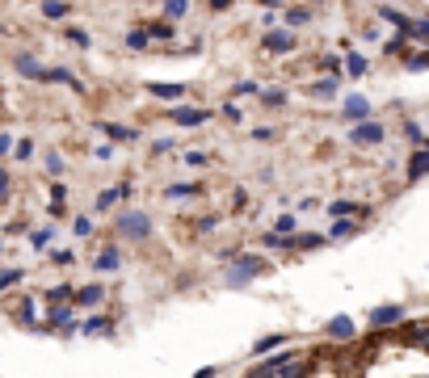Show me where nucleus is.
<instances>
[{"instance_id": "1", "label": "nucleus", "mask_w": 429, "mask_h": 378, "mask_svg": "<svg viewBox=\"0 0 429 378\" xmlns=\"http://www.w3.org/2000/svg\"><path fill=\"white\" fill-rule=\"evenodd\" d=\"M118 236H122V240H147V236H152L147 214H139V210H127L122 219H118Z\"/></svg>"}, {"instance_id": "2", "label": "nucleus", "mask_w": 429, "mask_h": 378, "mask_svg": "<svg viewBox=\"0 0 429 378\" xmlns=\"http://www.w3.org/2000/svg\"><path fill=\"white\" fill-rule=\"evenodd\" d=\"M253 274H261V256H236L228 269V286H244Z\"/></svg>"}, {"instance_id": "3", "label": "nucleus", "mask_w": 429, "mask_h": 378, "mask_svg": "<svg viewBox=\"0 0 429 378\" xmlns=\"http://www.w3.org/2000/svg\"><path fill=\"white\" fill-rule=\"evenodd\" d=\"M349 139H354V143H379V139H383V126H379V122H358V126L349 131Z\"/></svg>"}, {"instance_id": "4", "label": "nucleus", "mask_w": 429, "mask_h": 378, "mask_svg": "<svg viewBox=\"0 0 429 378\" xmlns=\"http://www.w3.org/2000/svg\"><path fill=\"white\" fill-rule=\"evenodd\" d=\"M400 319H404V307H379V311H370L374 328H383V323H400Z\"/></svg>"}, {"instance_id": "5", "label": "nucleus", "mask_w": 429, "mask_h": 378, "mask_svg": "<svg viewBox=\"0 0 429 378\" xmlns=\"http://www.w3.org/2000/svg\"><path fill=\"white\" fill-rule=\"evenodd\" d=\"M329 337H333V341H349V337H354V319H349V315L329 319Z\"/></svg>"}, {"instance_id": "6", "label": "nucleus", "mask_w": 429, "mask_h": 378, "mask_svg": "<svg viewBox=\"0 0 429 378\" xmlns=\"http://www.w3.org/2000/svg\"><path fill=\"white\" fill-rule=\"evenodd\" d=\"M17 72H21V76H30V80H46V68H42L34 55H17Z\"/></svg>"}, {"instance_id": "7", "label": "nucleus", "mask_w": 429, "mask_h": 378, "mask_svg": "<svg viewBox=\"0 0 429 378\" xmlns=\"http://www.w3.org/2000/svg\"><path fill=\"white\" fill-rule=\"evenodd\" d=\"M173 122H181V126H202V122H206V110H190V105H181V110H173Z\"/></svg>"}, {"instance_id": "8", "label": "nucleus", "mask_w": 429, "mask_h": 378, "mask_svg": "<svg viewBox=\"0 0 429 378\" xmlns=\"http://www.w3.org/2000/svg\"><path fill=\"white\" fill-rule=\"evenodd\" d=\"M101 299H105V286H97V282L84 286V290H76V303H80V307H97Z\"/></svg>"}, {"instance_id": "9", "label": "nucleus", "mask_w": 429, "mask_h": 378, "mask_svg": "<svg viewBox=\"0 0 429 378\" xmlns=\"http://www.w3.org/2000/svg\"><path fill=\"white\" fill-rule=\"evenodd\" d=\"M127 193H131V185H114V189H105V193L97 198V210H110V206H114V202H122Z\"/></svg>"}, {"instance_id": "10", "label": "nucleus", "mask_w": 429, "mask_h": 378, "mask_svg": "<svg viewBox=\"0 0 429 378\" xmlns=\"http://www.w3.org/2000/svg\"><path fill=\"white\" fill-rule=\"evenodd\" d=\"M93 265L101 269V274H114V269L122 265V261H118V248H101V256H97Z\"/></svg>"}, {"instance_id": "11", "label": "nucleus", "mask_w": 429, "mask_h": 378, "mask_svg": "<svg viewBox=\"0 0 429 378\" xmlns=\"http://www.w3.org/2000/svg\"><path fill=\"white\" fill-rule=\"evenodd\" d=\"M425 173H429V151H417L412 164H408V181H421Z\"/></svg>"}, {"instance_id": "12", "label": "nucleus", "mask_w": 429, "mask_h": 378, "mask_svg": "<svg viewBox=\"0 0 429 378\" xmlns=\"http://www.w3.org/2000/svg\"><path fill=\"white\" fill-rule=\"evenodd\" d=\"M291 46H295V38H291V34H282V30L265 38V50H291Z\"/></svg>"}, {"instance_id": "13", "label": "nucleus", "mask_w": 429, "mask_h": 378, "mask_svg": "<svg viewBox=\"0 0 429 378\" xmlns=\"http://www.w3.org/2000/svg\"><path fill=\"white\" fill-rule=\"evenodd\" d=\"M198 193H202L198 185H169V189H165V198H173V202H181V198H198Z\"/></svg>"}, {"instance_id": "14", "label": "nucleus", "mask_w": 429, "mask_h": 378, "mask_svg": "<svg viewBox=\"0 0 429 378\" xmlns=\"http://www.w3.org/2000/svg\"><path fill=\"white\" fill-rule=\"evenodd\" d=\"M84 332H89V337H105V332H110V319H101V315L84 319Z\"/></svg>"}, {"instance_id": "15", "label": "nucleus", "mask_w": 429, "mask_h": 378, "mask_svg": "<svg viewBox=\"0 0 429 378\" xmlns=\"http://www.w3.org/2000/svg\"><path fill=\"white\" fill-rule=\"evenodd\" d=\"M152 93H156V97H165V101H177V97L185 93V84H152Z\"/></svg>"}, {"instance_id": "16", "label": "nucleus", "mask_w": 429, "mask_h": 378, "mask_svg": "<svg viewBox=\"0 0 429 378\" xmlns=\"http://www.w3.org/2000/svg\"><path fill=\"white\" fill-rule=\"evenodd\" d=\"M101 131L110 135V139H127V143H131V139H139V135H135L131 126H114V122H101Z\"/></svg>"}, {"instance_id": "17", "label": "nucleus", "mask_w": 429, "mask_h": 378, "mask_svg": "<svg viewBox=\"0 0 429 378\" xmlns=\"http://www.w3.org/2000/svg\"><path fill=\"white\" fill-rule=\"evenodd\" d=\"M354 231H358V223H354V219H337V223H333V240H349Z\"/></svg>"}, {"instance_id": "18", "label": "nucleus", "mask_w": 429, "mask_h": 378, "mask_svg": "<svg viewBox=\"0 0 429 378\" xmlns=\"http://www.w3.org/2000/svg\"><path fill=\"white\" fill-rule=\"evenodd\" d=\"M345 114L349 118H366V97H349L345 101Z\"/></svg>"}, {"instance_id": "19", "label": "nucleus", "mask_w": 429, "mask_h": 378, "mask_svg": "<svg viewBox=\"0 0 429 378\" xmlns=\"http://www.w3.org/2000/svg\"><path fill=\"white\" fill-rule=\"evenodd\" d=\"M46 299L51 303H68V299H76V290L72 286H55V290H46Z\"/></svg>"}, {"instance_id": "20", "label": "nucleus", "mask_w": 429, "mask_h": 378, "mask_svg": "<svg viewBox=\"0 0 429 378\" xmlns=\"http://www.w3.org/2000/svg\"><path fill=\"white\" fill-rule=\"evenodd\" d=\"M278 345H282V337H261L253 349H257V357H261V353H270V349H278Z\"/></svg>"}, {"instance_id": "21", "label": "nucleus", "mask_w": 429, "mask_h": 378, "mask_svg": "<svg viewBox=\"0 0 429 378\" xmlns=\"http://www.w3.org/2000/svg\"><path fill=\"white\" fill-rule=\"evenodd\" d=\"M42 13H46V17H64V13H68V5H64V0H46Z\"/></svg>"}, {"instance_id": "22", "label": "nucleus", "mask_w": 429, "mask_h": 378, "mask_svg": "<svg viewBox=\"0 0 429 378\" xmlns=\"http://www.w3.org/2000/svg\"><path fill=\"white\" fill-rule=\"evenodd\" d=\"M17 282H21V269H5V274H0V290H9Z\"/></svg>"}, {"instance_id": "23", "label": "nucleus", "mask_w": 429, "mask_h": 378, "mask_svg": "<svg viewBox=\"0 0 429 378\" xmlns=\"http://www.w3.org/2000/svg\"><path fill=\"white\" fill-rule=\"evenodd\" d=\"M181 164H190V169H202V164H206V151H185V155H181Z\"/></svg>"}, {"instance_id": "24", "label": "nucleus", "mask_w": 429, "mask_h": 378, "mask_svg": "<svg viewBox=\"0 0 429 378\" xmlns=\"http://www.w3.org/2000/svg\"><path fill=\"white\" fill-rule=\"evenodd\" d=\"M46 173H51V177H60V173H64V160H60V151H51V155H46Z\"/></svg>"}, {"instance_id": "25", "label": "nucleus", "mask_w": 429, "mask_h": 378, "mask_svg": "<svg viewBox=\"0 0 429 378\" xmlns=\"http://www.w3.org/2000/svg\"><path fill=\"white\" fill-rule=\"evenodd\" d=\"M147 34H152V38H169V34H173V26H169V21H152V26H147Z\"/></svg>"}, {"instance_id": "26", "label": "nucleus", "mask_w": 429, "mask_h": 378, "mask_svg": "<svg viewBox=\"0 0 429 378\" xmlns=\"http://www.w3.org/2000/svg\"><path fill=\"white\" fill-rule=\"evenodd\" d=\"M408 68H412V72L429 68V50H417V55H408Z\"/></svg>"}, {"instance_id": "27", "label": "nucleus", "mask_w": 429, "mask_h": 378, "mask_svg": "<svg viewBox=\"0 0 429 378\" xmlns=\"http://www.w3.org/2000/svg\"><path fill=\"white\" fill-rule=\"evenodd\" d=\"M185 13V0H169V5H165V17L173 21V17H181Z\"/></svg>"}, {"instance_id": "28", "label": "nucleus", "mask_w": 429, "mask_h": 378, "mask_svg": "<svg viewBox=\"0 0 429 378\" xmlns=\"http://www.w3.org/2000/svg\"><path fill=\"white\" fill-rule=\"evenodd\" d=\"M295 227H299V223L291 219V214H282V219H278V236H295Z\"/></svg>"}, {"instance_id": "29", "label": "nucleus", "mask_w": 429, "mask_h": 378, "mask_svg": "<svg viewBox=\"0 0 429 378\" xmlns=\"http://www.w3.org/2000/svg\"><path fill=\"white\" fill-rule=\"evenodd\" d=\"M51 261H55V265H76V252H72V248H60Z\"/></svg>"}, {"instance_id": "30", "label": "nucleus", "mask_w": 429, "mask_h": 378, "mask_svg": "<svg viewBox=\"0 0 429 378\" xmlns=\"http://www.w3.org/2000/svg\"><path fill=\"white\" fill-rule=\"evenodd\" d=\"M362 206L358 202H333V214H358Z\"/></svg>"}, {"instance_id": "31", "label": "nucleus", "mask_w": 429, "mask_h": 378, "mask_svg": "<svg viewBox=\"0 0 429 378\" xmlns=\"http://www.w3.org/2000/svg\"><path fill=\"white\" fill-rule=\"evenodd\" d=\"M311 93H316V97H333V93H337V80H325V84H316Z\"/></svg>"}, {"instance_id": "32", "label": "nucleus", "mask_w": 429, "mask_h": 378, "mask_svg": "<svg viewBox=\"0 0 429 378\" xmlns=\"http://www.w3.org/2000/svg\"><path fill=\"white\" fill-rule=\"evenodd\" d=\"M72 231H76V236H89V231H93V219H84V214H80V219L72 223Z\"/></svg>"}, {"instance_id": "33", "label": "nucleus", "mask_w": 429, "mask_h": 378, "mask_svg": "<svg viewBox=\"0 0 429 378\" xmlns=\"http://www.w3.org/2000/svg\"><path fill=\"white\" fill-rule=\"evenodd\" d=\"M30 240H34V248H46V244H51V227H42V231H34Z\"/></svg>"}, {"instance_id": "34", "label": "nucleus", "mask_w": 429, "mask_h": 378, "mask_svg": "<svg viewBox=\"0 0 429 378\" xmlns=\"http://www.w3.org/2000/svg\"><path fill=\"white\" fill-rule=\"evenodd\" d=\"M286 21H291V26H303V21H307V9H291Z\"/></svg>"}, {"instance_id": "35", "label": "nucleus", "mask_w": 429, "mask_h": 378, "mask_svg": "<svg viewBox=\"0 0 429 378\" xmlns=\"http://www.w3.org/2000/svg\"><path fill=\"white\" fill-rule=\"evenodd\" d=\"M349 72L362 76V72H366V59H362V55H349Z\"/></svg>"}, {"instance_id": "36", "label": "nucleus", "mask_w": 429, "mask_h": 378, "mask_svg": "<svg viewBox=\"0 0 429 378\" xmlns=\"http://www.w3.org/2000/svg\"><path fill=\"white\" fill-rule=\"evenodd\" d=\"M30 155H34V143H30V139H21V143H17V160H30Z\"/></svg>"}, {"instance_id": "37", "label": "nucleus", "mask_w": 429, "mask_h": 378, "mask_svg": "<svg viewBox=\"0 0 429 378\" xmlns=\"http://www.w3.org/2000/svg\"><path fill=\"white\" fill-rule=\"evenodd\" d=\"M295 248H320V236H299Z\"/></svg>"}, {"instance_id": "38", "label": "nucleus", "mask_w": 429, "mask_h": 378, "mask_svg": "<svg viewBox=\"0 0 429 378\" xmlns=\"http://www.w3.org/2000/svg\"><path fill=\"white\" fill-rule=\"evenodd\" d=\"M257 97H261V101H265V105H282V101H286V97H282V93H257Z\"/></svg>"}, {"instance_id": "39", "label": "nucleus", "mask_w": 429, "mask_h": 378, "mask_svg": "<svg viewBox=\"0 0 429 378\" xmlns=\"http://www.w3.org/2000/svg\"><path fill=\"white\" fill-rule=\"evenodd\" d=\"M68 38H72L76 46H89V34H84V30H68Z\"/></svg>"}, {"instance_id": "40", "label": "nucleus", "mask_w": 429, "mask_h": 378, "mask_svg": "<svg viewBox=\"0 0 429 378\" xmlns=\"http://www.w3.org/2000/svg\"><path fill=\"white\" fill-rule=\"evenodd\" d=\"M194 227H198V231H202V236H206V231H214V219H210V214H206V219H198V223H194Z\"/></svg>"}, {"instance_id": "41", "label": "nucleus", "mask_w": 429, "mask_h": 378, "mask_svg": "<svg viewBox=\"0 0 429 378\" xmlns=\"http://www.w3.org/2000/svg\"><path fill=\"white\" fill-rule=\"evenodd\" d=\"M127 42H131V46H143V42H147V34H143V30H135V34H127Z\"/></svg>"}, {"instance_id": "42", "label": "nucleus", "mask_w": 429, "mask_h": 378, "mask_svg": "<svg viewBox=\"0 0 429 378\" xmlns=\"http://www.w3.org/2000/svg\"><path fill=\"white\" fill-rule=\"evenodd\" d=\"M0 198H9V173L0 169Z\"/></svg>"}, {"instance_id": "43", "label": "nucleus", "mask_w": 429, "mask_h": 378, "mask_svg": "<svg viewBox=\"0 0 429 378\" xmlns=\"http://www.w3.org/2000/svg\"><path fill=\"white\" fill-rule=\"evenodd\" d=\"M9 147H13V139H9V135H0V155H5Z\"/></svg>"}, {"instance_id": "44", "label": "nucleus", "mask_w": 429, "mask_h": 378, "mask_svg": "<svg viewBox=\"0 0 429 378\" xmlns=\"http://www.w3.org/2000/svg\"><path fill=\"white\" fill-rule=\"evenodd\" d=\"M194 378H214V370H198V374H194Z\"/></svg>"}, {"instance_id": "45", "label": "nucleus", "mask_w": 429, "mask_h": 378, "mask_svg": "<svg viewBox=\"0 0 429 378\" xmlns=\"http://www.w3.org/2000/svg\"><path fill=\"white\" fill-rule=\"evenodd\" d=\"M0 30H5V26H0Z\"/></svg>"}]
</instances>
